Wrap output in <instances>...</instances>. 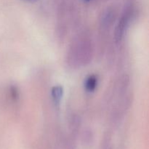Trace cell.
I'll list each match as a JSON object with an SVG mask.
<instances>
[{"instance_id":"1","label":"cell","mask_w":149,"mask_h":149,"mask_svg":"<svg viewBox=\"0 0 149 149\" xmlns=\"http://www.w3.org/2000/svg\"><path fill=\"white\" fill-rule=\"evenodd\" d=\"M129 19L130 15L128 13H125L121 18L120 21H119V24L116 27V35H115V38H116V40L117 42H119L123 37L124 34H125V29H126L128 21H129Z\"/></svg>"},{"instance_id":"2","label":"cell","mask_w":149,"mask_h":149,"mask_svg":"<svg viewBox=\"0 0 149 149\" xmlns=\"http://www.w3.org/2000/svg\"><path fill=\"white\" fill-rule=\"evenodd\" d=\"M51 95H52V97L53 99L54 103L56 105L60 104L61 99H62L63 95V88L60 85L55 86L52 88Z\"/></svg>"},{"instance_id":"3","label":"cell","mask_w":149,"mask_h":149,"mask_svg":"<svg viewBox=\"0 0 149 149\" xmlns=\"http://www.w3.org/2000/svg\"><path fill=\"white\" fill-rule=\"evenodd\" d=\"M97 79L95 75L90 76L88 78L86 79L85 81V89L87 92L89 93H92V92L95 91V90L97 87Z\"/></svg>"},{"instance_id":"4","label":"cell","mask_w":149,"mask_h":149,"mask_svg":"<svg viewBox=\"0 0 149 149\" xmlns=\"http://www.w3.org/2000/svg\"><path fill=\"white\" fill-rule=\"evenodd\" d=\"M10 93H11V97L12 98L16 100V99L18 98L19 97V93L17 91V88L15 87H11V90H10Z\"/></svg>"},{"instance_id":"5","label":"cell","mask_w":149,"mask_h":149,"mask_svg":"<svg viewBox=\"0 0 149 149\" xmlns=\"http://www.w3.org/2000/svg\"><path fill=\"white\" fill-rule=\"evenodd\" d=\"M86 1H90V0H85Z\"/></svg>"}]
</instances>
